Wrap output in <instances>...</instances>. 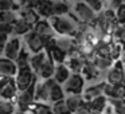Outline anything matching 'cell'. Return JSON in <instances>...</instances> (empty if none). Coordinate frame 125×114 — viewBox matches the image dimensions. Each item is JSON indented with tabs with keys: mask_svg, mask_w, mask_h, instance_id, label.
<instances>
[{
	"mask_svg": "<svg viewBox=\"0 0 125 114\" xmlns=\"http://www.w3.org/2000/svg\"><path fill=\"white\" fill-rule=\"evenodd\" d=\"M93 65L98 68V70H109V68L113 66L114 60L110 57H102V55H95L94 60H93Z\"/></svg>",
	"mask_w": 125,
	"mask_h": 114,
	"instance_id": "26",
	"label": "cell"
},
{
	"mask_svg": "<svg viewBox=\"0 0 125 114\" xmlns=\"http://www.w3.org/2000/svg\"><path fill=\"white\" fill-rule=\"evenodd\" d=\"M125 78V67L122 65L121 60H116L113 63L110 68L108 70V74H106V82L112 85H117L121 83Z\"/></svg>",
	"mask_w": 125,
	"mask_h": 114,
	"instance_id": "7",
	"label": "cell"
},
{
	"mask_svg": "<svg viewBox=\"0 0 125 114\" xmlns=\"http://www.w3.org/2000/svg\"><path fill=\"white\" fill-rule=\"evenodd\" d=\"M102 87H104V82L102 83L93 85V86L87 87L85 91H82V99H83V102H92L95 98L101 97L102 95Z\"/></svg>",
	"mask_w": 125,
	"mask_h": 114,
	"instance_id": "15",
	"label": "cell"
},
{
	"mask_svg": "<svg viewBox=\"0 0 125 114\" xmlns=\"http://www.w3.org/2000/svg\"><path fill=\"white\" fill-rule=\"evenodd\" d=\"M108 105L110 106L114 114L125 113V99H117V98H108Z\"/></svg>",
	"mask_w": 125,
	"mask_h": 114,
	"instance_id": "29",
	"label": "cell"
},
{
	"mask_svg": "<svg viewBox=\"0 0 125 114\" xmlns=\"http://www.w3.org/2000/svg\"><path fill=\"white\" fill-rule=\"evenodd\" d=\"M69 59L66 60L67 65L66 67L69 68V71L73 74H81L82 68H83L85 63H86V59H85L83 55H77V57H67Z\"/></svg>",
	"mask_w": 125,
	"mask_h": 114,
	"instance_id": "14",
	"label": "cell"
},
{
	"mask_svg": "<svg viewBox=\"0 0 125 114\" xmlns=\"http://www.w3.org/2000/svg\"><path fill=\"white\" fill-rule=\"evenodd\" d=\"M104 1H110V0H104Z\"/></svg>",
	"mask_w": 125,
	"mask_h": 114,
	"instance_id": "46",
	"label": "cell"
},
{
	"mask_svg": "<svg viewBox=\"0 0 125 114\" xmlns=\"http://www.w3.org/2000/svg\"><path fill=\"white\" fill-rule=\"evenodd\" d=\"M65 89L63 91H67L70 94H81L83 91V86H85V78L81 74H70L65 83Z\"/></svg>",
	"mask_w": 125,
	"mask_h": 114,
	"instance_id": "6",
	"label": "cell"
},
{
	"mask_svg": "<svg viewBox=\"0 0 125 114\" xmlns=\"http://www.w3.org/2000/svg\"><path fill=\"white\" fill-rule=\"evenodd\" d=\"M94 24H95L94 28H98L101 31V34L113 36L114 30L118 26V23L116 22V16H114V10L108 8V10H102L101 12H98Z\"/></svg>",
	"mask_w": 125,
	"mask_h": 114,
	"instance_id": "2",
	"label": "cell"
},
{
	"mask_svg": "<svg viewBox=\"0 0 125 114\" xmlns=\"http://www.w3.org/2000/svg\"><path fill=\"white\" fill-rule=\"evenodd\" d=\"M15 106L11 101H1L0 102V113L3 114H14Z\"/></svg>",
	"mask_w": 125,
	"mask_h": 114,
	"instance_id": "38",
	"label": "cell"
},
{
	"mask_svg": "<svg viewBox=\"0 0 125 114\" xmlns=\"http://www.w3.org/2000/svg\"><path fill=\"white\" fill-rule=\"evenodd\" d=\"M0 114H3V113H0Z\"/></svg>",
	"mask_w": 125,
	"mask_h": 114,
	"instance_id": "50",
	"label": "cell"
},
{
	"mask_svg": "<svg viewBox=\"0 0 125 114\" xmlns=\"http://www.w3.org/2000/svg\"><path fill=\"white\" fill-rule=\"evenodd\" d=\"M86 103L89 105L90 114H102L104 110L106 109V106H108V98L105 95H101V97L95 98L94 101Z\"/></svg>",
	"mask_w": 125,
	"mask_h": 114,
	"instance_id": "18",
	"label": "cell"
},
{
	"mask_svg": "<svg viewBox=\"0 0 125 114\" xmlns=\"http://www.w3.org/2000/svg\"><path fill=\"white\" fill-rule=\"evenodd\" d=\"M14 1L16 4L18 10H20V8H34L35 10V7L39 4L41 0H14Z\"/></svg>",
	"mask_w": 125,
	"mask_h": 114,
	"instance_id": "33",
	"label": "cell"
},
{
	"mask_svg": "<svg viewBox=\"0 0 125 114\" xmlns=\"http://www.w3.org/2000/svg\"><path fill=\"white\" fill-rule=\"evenodd\" d=\"M82 73H83L85 78L90 79V81H95V79H98L101 76V71L98 70V68L95 67L92 62H86V63H85L83 68H82Z\"/></svg>",
	"mask_w": 125,
	"mask_h": 114,
	"instance_id": "25",
	"label": "cell"
},
{
	"mask_svg": "<svg viewBox=\"0 0 125 114\" xmlns=\"http://www.w3.org/2000/svg\"><path fill=\"white\" fill-rule=\"evenodd\" d=\"M0 102H1V99H0Z\"/></svg>",
	"mask_w": 125,
	"mask_h": 114,
	"instance_id": "48",
	"label": "cell"
},
{
	"mask_svg": "<svg viewBox=\"0 0 125 114\" xmlns=\"http://www.w3.org/2000/svg\"><path fill=\"white\" fill-rule=\"evenodd\" d=\"M20 51H22V40L18 36H14V38L7 40L3 54H4V58H7L10 60H15L18 58V55L20 54Z\"/></svg>",
	"mask_w": 125,
	"mask_h": 114,
	"instance_id": "9",
	"label": "cell"
},
{
	"mask_svg": "<svg viewBox=\"0 0 125 114\" xmlns=\"http://www.w3.org/2000/svg\"><path fill=\"white\" fill-rule=\"evenodd\" d=\"M114 16H116V22L120 26L125 24V3H122L114 10Z\"/></svg>",
	"mask_w": 125,
	"mask_h": 114,
	"instance_id": "35",
	"label": "cell"
},
{
	"mask_svg": "<svg viewBox=\"0 0 125 114\" xmlns=\"http://www.w3.org/2000/svg\"><path fill=\"white\" fill-rule=\"evenodd\" d=\"M0 32L6 34V35H11L12 34V24H6V23H0Z\"/></svg>",
	"mask_w": 125,
	"mask_h": 114,
	"instance_id": "40",
	"label": "cell"
},
{
	"mask_svg": "<svg viewBox=\"0 0 125 114\" xmlns=\"http://www.w3.org/2000/svg\"><path fill=\"white\" fill-rule=\"evenodd\" d=\"M16 114H26L24 111H20V113H16Z\"/></svg>",
	"mask_w": 125,
	"mask_h": 114,
	"instance_id": "45",
	"label": "cell"
},
{
	"mask_svg": "<svg viewBox=\"0 0 125 114\" xmlns=\"http://www.w3.org/2000/svg\"><path fill=\"white\" fill-rule=\"evenodd\" d=\"M18 87L15 85L14 76H1L0 75V98L4 101H11L16 98Z\"/></svg>",
	"mask_w": 125,
	"mask_h": 114,
	"instance_id": "4",
	"label": "cell"
},
{
	"mask_svg": "<svg viewBox=\"0 0 125 114\" xmlns=\"http://www.w3.org/2000/svg\"><path fill=\"white\" fill-rule=\"evenodd\" d=\"M73 16L78 20L79 24L92 26L95 22L97 14L81 0V1H75V4L73 6Z\"/></svg>",
	"mask_w": 125,
	"mask_h": 114,
	"instance_id": "3",
	"label": "cell"
},
{
	"mask_svg": "<svg viewBox=\"0 0 125 114\" xmlns=\"http://www.w3.org/2000/svg\"><path fill=\"white\" fill-rule=\"evenodd\" d=\"M122 3H125V0H110V1H109V8H112V10H116L117 7L118 6H121Z\"/></svg>",
	"mask_w": 125,
	"mask_h": 114,
	"instance_id": "43",
	"label": "cell"
},
{
	"mask_svg": "<svg viewBox=\"0 0 125 114\" xmlns=\"http://www.w3.org/2000/svg\"><path fill=\"white\" fill-rule=\"evenodd\" d=\"M50 24H51L54 32L59 34L62 36H71L73 38L79 30L81 24L73 15H63V16H51L50 18Z\"/></svg>",
	"mask_w": 125,
	"mask_h": 114,
	"instance_id": "1",
	"label": "cell"
},
{
	"mask_svg": "<svg viewBox=\"0 0 125 114\" xmlns=\"http://www.w3.org/2000/svg\"><path fill=\"white\" fill-rule=\"evenodd\" d=\"M51 1H54V0H51Z\"/></svg>",
	"mask_w": 125,
	"mask_h": 114,
	"instance_id": "49",
	"label": "cell"
},
{
	"mask_svg": "<svg viewBox=\"0 0 125 114\" xmlns=\"http://www.w3.org/2000/svg\"><path fill=\"white\" fill-rule=\"evenodd\" d=\"M20 19H23L31 28L41 20V16L36 14L34 8H20Z\"/></svg>",
	"mask_w": 125,
	"mask_h": 114,
	"instance_id": "17",
	"label": "cell"
},
{
	"mask_svg": "<svg viewBox=\"0 0 125 114\" xmlns=\"http://www.w3.org/2000/svg\"><path fill=\"white\" fill-rule=\"evenodd\" d=\"M47 58H49V55H47L46 50H43V51H41V52H36V54H34V57L30 58V60H28V66H30L31 71H32L35 75L39 74V71H41L42 66H43V63L46 62Z\"/></svg>",
	"mask_w": 125,
	"mask_h": 114,
	"instance_id": "12",
	"label": "cell"
},
{
	"mask_svg": "<svg viewBox=\"0 0 125 114\" xmlns=\"http://www.w3.org/2000/svg\"><path fill=\"white\" fill-rule=\"evenodd\" d=\"M65 102H66V105H67V107H69V110H70L71 114H74L79 109V106L83 105V99H82L81 94H71V95H69V97L65 99Z\"/></svg>",
	"mask_w": 125,
	"mask_h": 114,
	"instance_id": "23",
	"label": "cell"
},
{
	"mask_svg": "<svg viewBox=\"0 0 125 114\" xmlns=\"http://www.w3.org/2000/svg\"><path fill=\"white\" fill-rule=\"evenodd\" d=\"M104 114H114V113L112 111V109H108V110H104Z\"/></svg>",
	"mask_w": 125,
	"mask_h": 114,
	"instance_id": "44",
	"label": "cell"
},
{
	"mask_svg": "<svg viewBox=\"0 0 125 114\" xmlns=\"http://www.w3.org/2000/svg\"><path fill=\"white\" fill-rule=\"evenodd\" d=\"M70 12V6L63 0H54L52 1V16H63Z\"/></svg>",
	"mask_w": 125,
	"mask_h": 114,
	"instance_id": "24",
	"label": "cell"
},
{
	"mask_svg": "<svg viewBox=\"0 0 125 114\" xmlns=\"http://www.w3.org/2000/svg\"><path fill=\"white\" fill-rule=\"evenodd\" d=\"M46 85V89H47V94H49V101L50 102H57V101H61V99H65V91L61 87L59 83L54 81L52 78L50 79H44L43 82Z\"/></svg>",
	"mask_w": 125,
	"mask_h": 114,
	"instance_id": "8",
	"label": "cell"
},
{
	"mask_svg": "<svg viewBox=\"0 0 125 114\" xmlns=\"http://www.w3.org/2000/svg\"><path fill=\"white\" fill-rule=\"evenodd\" d=\"M63 1H67V0H63Z\"/></svg>",
	"mask_w": 125,
	"mask_h": 114,
	"instance_id": "47",
	"label": "cell"
},
{
	"mask_svg": "<svg viewBox=\"0 0 125 114\" xmlns=\"http://www.w3.org/2000/svg\"><path fill=\"white\" fill-rule=\"evenodd\" d=\"M18 15L15 11H0V23H6V24H14L15 20L18 19Z\"/></svg>",
	"mask_w": 125,
	"mask_h": 114,
	"instance_id": "31",
	"label": "cell"
},
{
	"mask_svg": "<svg viewBox=\"0 0 125 114\" xmlns=\"http://www.w3.org/2000/svg\"><path fill=\"white\" fill-rule=\"evenodd\" d=\"M28 60H30V58H28L27 51L22 48L20 54L18 55V58L14 60V62H15V66H16L18 70H22V68H27V67H30V66H28Z\"/></svg>",
	"mask_w": 125,
	"mask_h": 114,
	"instance_id": "30",
	"label": "cell"
},
{
	"mask_svg": "<svg viewBox=\"0 0 125 114\" xmlns=\"http://www.w3.org/2000/svg\"><path fill=\"white\" fill-rule=\"evenodd\" d=\"M124 114H125V113H124Z\"/></svg>",
	"mask_w": 125,
	"mask_h": 114,
	"instance_id": "51",
	"label": "cell"
},
{
	"mask_svg": "<svg viewBox=\"0 0 125 114\" xmlns=\"http://www.w3.org/2000/svg\"><path fill=\"white\" fill-rule=\"evenodd\" d=\"M75 40H74V38H71V36H62V38H55V47H58L59 50H62V51H65L66 54H69V52L71 51V48L73 47H75Z\"/></svg>",
	"mask_w": 125,
	"mask_h": 114,
	"instance_id": "21",
	"label": "cell"
},
{
	"mask_svg": "<svg viewBox=\"0 0 125 114\" xmlns=\"http://www.w3.org/2000/svg\"><path fill=\"white\" fill-rule=\"evenodd\" d=\"M7 40H8V35L0 32V54H3V50H4V46H6Z\"/></svg>",
	"mask_w": 125,
	"mask_h": 114,
	"instance_id": "42",
	"label": "cell"
},
{
	"mask_svg": "<svg viewBox=\"0 0 125 114\" xmlns=\"http://www.w3.org/2000/svg\"><path fill=\"white\" fill-rule=\"evenodd\" d=\"M34 87H35V82L31 85L28 89L20 91V94L18 95V105H19L20 110L26 111L27 109H30L35 102V95H34Z\"/></svg>",
	"mask_w": 125,
	"mask_h": 114,
	"instance_id": "10",
	"label": "cell"
},
{
	"mask_svg": "<svg viewBox=\"0 0 125 114\" xmlns=\"http://www.w3.org/2000/svg\"><path fill=\"white\" fill-rule=\"evenodd\" d=\"M31 30H32L36 35H39L41 38H43V39L52 38V36L55 35V32H54V30H52L51 24H50L47 20H39V22L36 23Z\"/></svg>",
	"mask_w": 125,
	"mask_h": 114,
	"instance_id": "13",
	"label": "cell"
},
{
	"mask_svg": "<svg viewBox=\"0 0 125 114\" xmlns=\"http://www.w3.org/2000/svg\"><path fill=\"white\" fill-rule=\"evenodd\" d=\"M14 79H15V85L18 87V91H23V90L28 89L34 82H36V75L31 71L30 67H27V68L18 70Z\"/></svg>",
	"mask_w": 125,
	"mask_h": 114,
	"instance_id": "5",
	"label": "cell"
},
{
	"mask_svg": "<svg viewBox=\"0 0 125 114\" xmlns=\"http://www.w3.org/2000/svg\"><path fill=\"white\" fill-rule=\"evenodd\" d=\"M51 113L52 114H71L69 107H67V105H66V102H65V99L57 101V102L52 103Z\"/></svg>",
	"mask_w": 125,
	"mask_h": 114,
	"instance_id": "32",
	"label": "cell"
},
{
	"mask_svg": "<svg viewBox=\"0 0 125 114\" xmlns=\"http://www.w3.org/2000/svg\"><path fill=\"white\" fill-rule=\"evenodd\" d=\"M86 6H89L95 14L101 12L104 10V0H82Z\"/></svg>",
	"mask_w": 125,
	"mask_h": 114,
	"instance_id": "34",
	"label": "cell"
},
{
	"mask_svg": "<svg viewBox=\"0 0 125 114\" xmlns=\"http://www.w3.org/2000/svg\"><path fill=\"white\" fill-rule=\"evenodd\" d=\"M112 98L125 99V86L122 83L113 85V95H112Z\"/></svg>",
	"mask_w": 125,
	"mask_h": 114,
	"instance_id": "37",
	"label": "cell"
},
{
	"mask_svg": "<svg viewBox=\"0 0 125 114\" xmlns=\"http://www.w3.org/2000/svg\"><path fill=\"white\" fill-rule=\"evenodd\" d=\"M35 11L41 18L50 19L52 16V1L51 0H41L39 4L35 7Z\"/></svg>",
	"mask_w": 125,
	"mask_h": 114,
	"instance_id": "19",
	"label": "cell"
},
{
	"mask_svg": "<svg viewBox=\"0 0 125 114\" xmlns=\"http://www.w3.org/2000/svg\"><path fill=\"white\" fill-rule=\"evenodd\" d=\"M70 71H69V68L66 67V65L63 63V65H57L55 66V71H54V75H52V79H54L57 83L62 85L66 82V79L70 76Z\"/></svg>",
	"mask_w": 125,
	"mask_h": 114,
	"instance_id": "22",
	"label": "cell"
},
{
	"mask_svg": "<svg viewBox=\"0 0 125 114\" xmlns=\"http://www.w3.org/2000/svg\"><path fill=\"white\" fill-rule=\"evenodd\" d=\"M30 31H31V27L20 18H18L15 20V23L12 24V34H15L18 36H23L27 32H30Z\"/></svg>",
	"mask_w": 125,
	"mask_h": 114,
	"instance_id": "27",
	"label": "cell"
},
{
	"mask_svg": "<svg viewBox=\"0 0 125 114\" xmlns=\"http://www.w3.org/2000/svg\"><path fill=\"white\" fill-rule=\"evenodd\" d=\"M54 71H55L54 62H52L50 58H47L46 62H44L43 66H42L41 71H39V75H41L42 79H50V78H52V75H54Z\"/></svg>",
	"mask_w": 125,
	"mask_h": 114,
	"instance_id": "28",
	"label": "cell"
},
{
	"mask_svg": "<svg viewBox=\"0 0 125 114\" xmlns=\"http://www.w3.org/2000/svg\"><path fill=\"white\" fill-rule=\"evenodd\" d=\"M47 55H49V58L54 62V65H63V63L66 62V59H67V54H66L65 51H62V50H59L58 47H51L50 50H47Z\"/></svg>",
	"mask_w": 125,
	"mask_h": 114,
	"instance_id": "20",
	"label": "cell"
},
{
	"mask_svg": "<svg viewBox=\"0 0 125 114\" xmlns=\"http://www.w3.org/2000/svg\"><path fill=\"white\" fill-rule=\"evenodd\" d=\"M32 114H52L51 107L44 103H34L32 105Z\"/></svg>",
	"mask_w": 125,
	"mask_h": 114,
	"instance_id": "36",
	"label": "cell"
},
{
	"mask_svg": "<svg viewBox=\"0 0 125 114\" xmlns=\"http://www.w3.org/2000/svg\"><path fill=\"white\" fill-rule=\"evenodd\" d=\"M18 73V68L15 66L14 60H10L7 58H0V75L1 76H15Z\"/></svg>",
	"mask_w": 125,
	"mask_h": 114,
	"instance_id": "16",
	"label": "cell"
},
{
	"mask_svg": "<svg viewBox=\"0 0 125 114\" xmlns=\"http://www.w3.org/2000/svg\"><path fill=\"white\" fill-rule=\"evenodd\" d=\"M10 10L12 11L18 10L14 0H0V11H10Z\"/></svg>",
	"mask_w": 125,
	"mask_h": 114,
	"instance_id": "39",
	"label": "cell"
},
{
	"mask_svg": "<svg viewBox=\"0 0 125 114\" xmlns=\"http://www.w3.org/2000/svg\"><path fill=\"white\" fill-rule=\"evenodd\" d=\"M74 114H90V109H89V105L86 102H83V105L79 106V109L75 111Z\"/></svg>",
	"mask_w": 125,
	"mask_h": 114,
	"instance_id": "41",
	"label": "cell"
},
{
	"mask_svg": "<svg viewBox=\"0 0 125 114\" xmlns=\"http://www.w3.org/2000/svg\"><path fill=\"white\" fill-rule=\"evenodd\" d=\"M24 42H26V44H27V47L34 52V54L41 52V51H43V50H44L43 38H41L39 35H36L32 30L24 35Z\"/></svg>",
	"mask_w": 125,
	"mask_h": 114,
	"instance_id": "11",
	"label": "cell"
}]
</instances>
